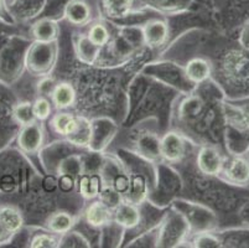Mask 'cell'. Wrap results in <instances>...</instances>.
<instances>
[{"label": "cell", "instance_id": "1", "mask_svg": "<svg viewBox=\"0 0 249 248\" xmlns=\"http://www.w3.org/2000/svg\"><path fill=\"white\" fill-rule=\"evenodd\" d=\"M211 79L226 99L237 101L249 97V51L232 42L222 47L212 60Z\"/></svg>", "mask_w": 249, "mask_h": 248}, {"label": "cell", "instance_id": "2", "mask_svg": "<svg viewBox=\"0 0 249 248\" xmlns=\"http://www.w3.org/2000/svg\"><path fill=\"white\" fill-rule=\"evenodd\" d=\"M223 145L228 155H244L249 148V106L243 99L222 101Z\"/></svg>", "mask_w": 249, "mask_h": 248}, {"label": "cell", "instance_id": "3", "mask_svg": "<svg viewBox=\"0 0 249 248\" xmlns=\"http://www.w3.org/2000/svg\"><path fill=\"white\" fill-rule=\"evenodd\" d=\"M31 41L17 35L0 34V82L11 86L25 70V54Z\"/></svg>", "mask_w": 249, "mask_h": 248}, {"label": "cell", "instance_id": "4", "mask_svg": "<svg viewBox=\"0 0 249 248\" xmlns=\"http://www.w3.org/2000/svg\"><path fill=\"white\" fill-rule=\"evenodd\" d=\"M58 41H31L25 54V70L33 77H46L55 70L58 60Z\"/></svg>", "mask_w": 249, "mask_h": 248}, {"label": "cell", "instance_id": "5", "mask_svg": "<svg viewBox=\"0 0 249 248\" xmlns=\"http://www.w3.org/2000/svg\"><path fill=\"white\" fill-rule=\"evenodd\" d=\"M191 236V227L185 216L171 208L158 225L156 247H180L187 243Z\"/></svg>", "mask_w": 249, "mask_h": 248}, {"label": "cell", "instance_id": "6", "mask_svg": "<svg viewBox=\"0 0 249 248\" xmlns=\"http://www.w3.org/2000/svg\"><path fill=\"white\" fill-rule=\"evenodd\" d=\"M144 75H146L149 78H154L161 85L176 88L182 95L192 92L196 88V86L192 85L187 79L183 66L171 62V61H162V62L146 65L144 68Z\"/></svg>", "mask_w": 249, "mask_h": 248}, {"label": "cell", "instance_id": "7", "mask_svg": "<svg viewBox=\"0 0 249 248\" xmlns=\"http://www.w3.org/2000/svg\"><path fill=\"white\" fill-rule=\"evenodd\" d=\"M174 208L180 211L191 227V236L200 232L216 231L218 227L217 213L203 204L187 201H176Z\"/></svg>", "mask_w": 249, "mask_h": 248}, {"label": "cell", "instance_id": "8", "mask_svg": "<svg viewBox=\"0 0 249 248\" xmlns=\"http://www.w3.org/2000/svg\"><path fill=\"white\" fill-rule=\"evenodd\" d=\"M189 142L178 129L169 131L160 136V155L165 164H180L189 154Z\"/></svg>", "mask_w": 249, "mask_h": 248}, {"label": "cell", "instance_id": "9", "mask_svg": "<svg viewBox=\"0 0 249 248\" xmlns=\"http://www.w3.org/2000/svg\"><path fill=\"white\" fill-rule=\"evenodd\" d=\"M227 153L216 144H201L196 154V168L205 176L218 177L225 164Z\"/></svg>", "mask_w": 249, "mask_h": 248}, {"label": "cell", "instance_id": "10", "mask_svg": "<svg viewBox=\"0 0 249 248\" xmlns=\"http://www.w3.org/2000/svg\"><path fill=\"white\" fill-rule=\"evenodd\" d=\"M218 179L233 188H248L249 160L244 155H228L227 154Z\"/></svg>", "mask_w": 249, "mask_h": 248}, {"label": "cell", "instance_id": "11", "mask_svg": "<svg viewBox=\"0 0 249 248\" xmlns=\"http://www.w3.org/2000/svg\"><path fill=\"white\" fill-rule=\"evenodd\" d=\"M42 122H36L20 127L17 133V145L20 153L25 155L40 154L45 142V131Z\"/></svg>", "mask_w": 249, "mask_h": 248}, {"label": "cell", "instance_id": "12", "mask_svg": "<svg viewBox=\"0 0 249 248\" xmlns=\"http://www.w3.org/2000/svg\"><path fill=\"white\" fill-rule=\"evenodd\" d=\"M90 122H92V136L88 149L93 153H99L110 144L118 132V126L114 120L104 115L93 118L90 119Z\"/></svg>", "mask_w": 249, "mask_h": 248}, {"label": "cell", "instance_id": "13", "mask_svg": "<svg viewBox=\"0 0 249 248\" xmlns=\"http://www.w3.org/2000/svg\"><path fill=\"white\" fill-rule=\"evenodd\" d=\"M142 45L148 50H159L167 44L170 38V26L167 21L154 18L142 25Z\"/></svg>", "mask_w": 249, "mask_h": 248}, {"label": "cell", "instance_id": "14", "mask_svg": "<svg viewBox=\"0 0 249 248\" xmlns=\"http://www.w3.org/2000/svg\"><path fill=\"white\" fill-rule=\"evenodd\" d=\"M49 0H10L6 10L13 22H29L40 17Z\"/></svg>", "mask_w": 249, "mask_h": 248}, {"label": "cell", "instance_id": "15", "mask_svg": "<svg viewBox=\"0 0 249 248\" xmlns=\"http://www.w3.org/2000/svg\"><path fill=\"white\" fill-rule=\"evenodd\" d=\"M135 154L146 161L156 164L161 160L160 155V135L155 132L142 131L135 138Z\"/></svg>", "mask_w": 249, "mask_h": 248}, {"label": "cell", "instance_id": "16", "mask_svg": "<svg viewBox=\"0 0 249 248\" xmlns=\"http://www.w3.org/2000/svg\"><path fill=\"white\" fill-rule=\"evenodd\" d=\"M83 220L90 229H101L113 222V209L99 199L90 200L83 211Z\"/></svg>", "mask_w": 249, "mask_h": 248}, {"label": "cell", "instance_id": "17", "mask_svg": "<svg viewBox=\"0 0 249 248\" xmlns=\"http://www.w3.org/2000/svg\"><path fill=\"white\" fill-rule=\"evenodd\" d=\"M142 220V213L139 205H135L126 200L122 202L113 210V221L124 229H134L140 226Z\"/></svg>", "mask_w": 249, "mask_h": 248}, {"label": "cell", "instance_id": "18", "mask_svg": "<svg viewBox=\"0 0 249 248\" xmlns=\"http://www.w3.org/2000/svg\"><path fill=\"white\" fill-rule=\"evenodd\" d=\"M73 50L77 60L87 66H96L102 54V47L89 40L87 34H76L73 36Z\"/></svg>", "mask_w": 249, "mask_h": 248}, {"label": "cell", "instance_id": "19", "mask_svg": "<svg viewBox=\"0 0 249 248\" xmlns=\"http://www.w3.org/2000/svg\"><path fill=\"white\" fill-rule=\"evenodd\" d=\"M63 19L72 26L85 27L92 22V8L85 0H69L63 8Z\"/></svg>", "mask_w": 249, "mask_h": 248}, {"label": "cell", "instance_id": "20", "mask_svg": "<svg viewBox=\"0 0 249 248\" xmlns=\"http://www.w3.org/2000/svg\"><path fill=\"white\" fill-rule=\"evenodd\" d=\"M183 70H185L187 79L196 87L205 83L208 79H211L212 76L211 62L208 57H203V56H196V57L190 58L183 65Z\"/></svg>", "mask_w": 249, "mask_h": 248}, {"label": "cell", "instance_id": "21", "mask_svg": "<svg viewBox=\"0 0 249 248\" xmlns=\"http://www.w3.org/2000/svg\"><path fill=\"white\" fill-rule=\"evenodd\" d=\"M92 136V122L87 115L77 114L76 123L72 131L65 136V140L70 145L80 149H88Z\"/></svg>", "mask_w": 249, "mask_h": 248}, {"label": "cell", "instance_id": "22", "mask_svg": "<svg viewBox=\"0 0 249 248\" xmlns=\"http://www.w3.org/2000/svg\"><path fill=\"white\" fill-rule=\"evenodd\" d=\"M55 111H70L76 106L77 93L73 85L69 81L56 82L50 97Z\"/></svg>", "mask_w": 249, "mask_h": 248}, {"label": "cell", "instance_id": "23", "mask_svg": "<svg viewBox=\"0 0 249 248\" xmlns=\"http://www.w3.org/2000/svg\"><path fill=\"white\" fill-rule=\"evenodd\" d=\"M135 0H98L99 11L106 19L118 21L132 15Z\"/></svg>", "mask_w": 249, "mask_h": 248}, {"label": "cell", "instance_id": "24", "mask_svg": "<svg viewBox=\"0 0 249 248\" xmlns=\"http://www.w3.org/2000/svg\"><path fill=\"white\" fill-rule=\"evenodd\" d=\"M142 8L171 17L186 13L194 4V0H140Z\"/></svg>", "mask_w": 249, "mask_h": 248}, {"label": "cell", "instance_id": "25", "mask_svg": "<svg viewBox=\"0 0 249 248\" xmlns=\"http://www.w3.org/2000/svg\"><path fill=\"white\" fill-rule=\"evenodd\" d=\"M60 25L52 18H40L34 21L31 25L30 34L34 41H41V42H52L58 41L60 38Z\"/></svg>", "mask_w": 249, "mask_h": 248}, {"label": "cell", "instance_id": "26", "mask_svg": "<svg viewBox=\"0 0 249 248\" xmlns=\"http://www.w3.org/2000/svg\"><path fill=\"white\" fill-rule=\"evenodd\" d=\"M0 221L9 235H15L22 229L25 225V217L20 208L17 205H0Z\"/></svg>", "mask_w": 249, "mask_h": 248}, {"label": "cell", "instance_id": "27", "mask_svg": "<svg viewBox=\"0 0 249 248\" xmlns=\"http://www.w3.org/2000/svg\"><path fill=\"white\" fill-rule=\"evenodd\" d=\"M222 247L249 248V226L231 227L216 231Z\"/></svg>", "mask_w": 249, "mask_h": 248}, {"label": "cell", "instance_id": "28", "mask_svg": "<svg viewBox=\"0 0 249 248\" xmlns=\"http://www.w3.org/2000/svg\"><path fill=\"white\" fill-rule=\"evenodd\" d=\"M77 180H78L77 183L78 192L82 199H85L86 201L98 199L102 185H103L101 172H83Z\"/></svg>", "mask_w": 249, "mask_h": 248}, {"label": "cell", "instance_id": "29", "mask_svg": "<svg viewBox=\"0 0 249 248\" xmlns=\"http://www.w3.org/2000/svg\"><path fill=\"white\" fill-rule=\"evenodd\" d=\"M74 226H76V217L71 212L65 210L51 212L45 221V229L57 236L65 235Z\"/></svg>", "mask_w": 249, "mask_h": 248}, {"label": "cell", "instance_id": "30", "mask_svg": "<svg viewBox=\"0 0 249 248\" xmlns=\"http://www.w3.org/2000/svg\"><path fill=\"white\" fill-rule=\"evenodd\" d=\"M76 118V113H72L70 111H56L55 114L50 117L49 126L53 133L65 138L73 128Z\"/></svg>", "mask_w": 249, "mask_h": 248}, {"label": "cell", "instance_id": "31", "mask_svg": "<svg viewBox=\"0 0 249 248\" xmlns=\"http://www.w3.org/2000/svg\"><path fill=\"white\" fill-rule=\"evenodd\" d=\"M17 99L9 90V86L0 82V122L6 124H17L13 118V109L17 104Z\"/></svg>", "mask_w": 249, "mask_h": 248}, {"label": "cell", "instance_id": "32", "mask_svg": "<svg viewBox=\"0 0 249 248\" xmlns=\"http://www.w3.org/2000/svg\"><path fill=\"white\" fill-rule=\"evenodd\" d=\"M87 36L89 40L96 44L97 46L103 49L106 45L109 42L110 38H112V33L109 30V26L107 22L104 21H93L88 25L87 29Z\"/></svg>", "mask_w": 249, "mask_h": 248}, {"label": "cell", "instance_id": "33", "mask_svg": "<svg viewBox=\"0 0 249 248\" xmlns=\"http://www.w3.org/2000/svg\"><path fill=\"white\" fill-rule=\"evenodd\" d=\"M31 248H56L60 243V236L50 232L49 229H37L30 236L28 241Z\"/></svg>", "mask_w": 249, "mask_h": 248}, {"label": "cell", "instance_id": "34", "mask_svg": "<svg viewBox=\"0 0 249 248\" xmlns=\"http://www.w3.org/2000/svg\"><path fill=\"white\" fill-rule=\"evenodd\" d=\"M13 118H14L15 123H17L19 127L28 126V124L36 122V118L35 115H34L33 111V102H17L14 109H13Z\"/></svg>", "mask_w": 249, "mask_h": 248}, {"label": "cell", "instance_id": "35", "mask_svg": "<svg viewBox=\"0 0 249 248\" xmlns=\"http://www.w3.org/2000/svg\"><path fill=\"white\" fill-rule=\"evenodd\" d=\"M187 243H191V247L200 248H218L222 247L221 241L217 236L216 231L200 232V233H194L192 238Z\"/></svg>", "mask_w": 249, "mask_h": 248}, {"label": "cell", "instance_id": "36", "mask_svg": "<svg viewBox=\"0 0 249 248\" xmlns=\"http://www.w3.org/2000/svg\"><path fill=\"white\" fill-rule=\"evenodd\" d=\"M53 106H52L51 99L44 97V95H37L35 101L33 102V111L36 120L38 122H45L49 120L53 112Z\"/></svg>", "mask_w": 249, "mask_h": 248}, {"label": "cell", "instance_id": "37", "mask_svg": "<svg viewBox=\"0 0 249 248\" xmlns=\"http://www.w3.org/2000/svg\"><path fill=\"white\" fill-rule=\"evenodd\" d=\"M58 247H92L90 241L86 237L83 233L78 231L66 232L65 235L60 236V243Z\"/></svg>", "mask_w": 249, "mask_h": 248}, {"label": "cell", "instance_id": "38", "mask_svg": "<svg viewBox=\"0 0 249 248\" xmlns=\"http://www.w3.org/2000/svg\"><path fill=\"white\" fill-rule=\"evenodd\" d=\"M98 199L101 200V201H103L106 205H108L110 209H113V210H114L118 205L122 202L123 196H122V195L119 194V192H118V191L115 190L112 185L103 183V185H102V189H101V192H99Z\"/></svg>", "mask_w": 249, "mask_h": 248}, {"label": "cell", "instance_id": "39", "mask_svg": "<svg viewBox=\"0 0 249 248\" xmlns=\"http://www.w3.org/2000/svg\"><path fill=\"white\" fill-rule=\"evenodd\" d=\"M19 128L18 124H6L0 122V152H3L9 143L17 136Z\"/></svg>", "mask_w": 249, "mask_h": 248}, {"label": "cell", "instance_id": "40", "mask_svg": "<svg viewBox=\"0 0 249 248\" xmlns=\"http://www.w3.org/2000/svg\"><path fill=\"white\" fill-rule=\"evenodd\" d=\"M232 9L235 11V25L239 27V25L249 18V0H232Z\"/></svg>", "mask_w": 249, "mask_h": 248}, {"label": "cell", "instance_id": "41", "mask_svg": "<svg viewBox=\"0 0 249 248\" xmlns=\"http://www.w3.org/2000/svg\"><path fill=\"white\" fill-rule=\"evenodd\" d=\"M55 86H56V82L52 77L50 76L41 77L40 81L37 82V86H36L37 95H44V97L50 98V97H51L52 91H53V88H55Z\"/></svg>", "mask_w": 249, "mask_h": 248}, {"label": "cell", "instance_id": "42", "mask_svg": "<svg viewBox=\"0 0 249 248\" xmlns=\"http://www.w3.org/2000/svg\"><path fill=\"white\" fill-rule=\"evenodd\" d=\"M237 42L239 46L249 51V18L244 20L238 27V35H237Z\"/></svg>", "mask_w": 249, "mask_h": 248}, {"label": "cell", "instance_id": "43", "mask_svg": "<svg viewBox=\"0 0 249 248\" xmlns=\"http://www.w3.org/2000/svg\"><path fill=\"white\" fill-rule=\"evenodd\" d=\"M58 177V189L65 194H69L77 186L76 177L71 176V175H60Z\"/></svg>", "mask_w": 249, "mask_h": 248}, {"label": "cell", "instance_id": "44", "mask_svg": "<svg viewBox=\"0 0 249 248\" xmlns=\"http://www.w3.org/2000/svg\"><path fill=\"white\" fill-rule=\"evenodd\" d=\"M41 186L44 189L45 192H53L56 189H58V177L55 176V175L49 174L44 177V180L41 181Z\"/></svg>", "mask_w": 249, "mask_h": 248}, {"label": "cell", "instance_id": "45", "mask_svg": "<svg viewBox=\"0 0 249 248\" xmlns=\"http://www.w3.org/2000/svg\"><path fill=\"white\" fill-rule=\"evenodd\" d=\"M238 216L242 220V222H243V225L249 226V196L248 199L244 200V201L242 202L241 206H239Z\"/></svg>", "mask_w": 249, "mask_h": 248}, {"label": "cell", "instance_id": "46", "mask_svg": "<svg viewBox=\"0 0 249 248\" xmlns=\"http://www.w3.org/2000/svg\"><path fill=\"white\" fill-rule=\"evenodd\" d=\"M0 21L5 22V24H14L11 18L9 17L8 10H6L5 0H0Z\"/></svg>", "mask_w": 249, "mask_h": 248}, {"label": "cell", "instance_id": "47", "mask_svg": "<svg viewBox=\"0 0 249 248\" xmlns=\"http://www.w3.org/2000/svg\"><path fill=\"white\" fill-rule=\"evenodd\" d=\"M11 235H9L8 232L5 231V229L1 225V221H0V245H6V243L10 241Z\"/></svg>", "mask_w": 249, "mask_h": 248}, {"label": "cell", "instance_id": "48", "mask_svg": "<svg viewBox=\"0 0 249 248\" xmlns=\"http://www.w3.org/2000/svg\"><path fill=\"white\" fill-rule=\"evenodd\" d=\"M5 25H10V24H5V22L0 21V34H6L5 31H4V27H5Z\"/></svg>", "mask_w": 249, "mask_h": 248}, {"label": "cell", "instance_id": "49", "mask_svg": "<svg viewBox=\"0 0 249 248\" xmlns=\"http://www.w3.org/2000/svg\"><path fill=\"white\" fill-rule=\"evenodd\" d=\"M244 156H246V158L249 160V148H248V150L246 152V154H244Z\"/></svg>", "mask_w": 249, "mask_h": 248}, {"label": "cell", "instance_id": "50", "mask_svg": "<svg viewBox=\"0 0 249 248\" xmlns=\"http://www.w3.org/2000/svg\"><path fill=\"white\" fill-rule=\"evenodd\" d=\"M243 101L246 102V103L248 104V106H249V97H247V98H243Z\"/></svg>", "mask_w": 249, "mask_h": 248}]
</instances>
